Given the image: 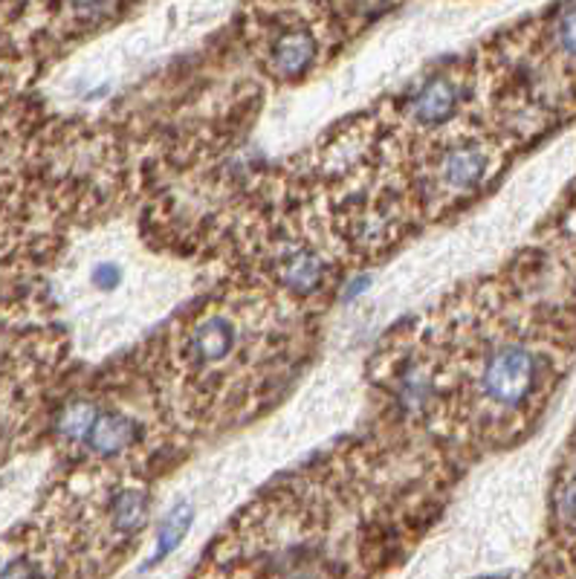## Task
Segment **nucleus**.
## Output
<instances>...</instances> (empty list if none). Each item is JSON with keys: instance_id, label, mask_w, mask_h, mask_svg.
<instances>
[{"instance_id": "39448f33", "label": "nucleus", "mask_w": 576, "mask_h": 579, "mask_svg": "<svg viewBox=\"0 0 576 579\" xmlns=\"http://www.w3.org/2000/svg\"><path fill=\"white\" fill-rule=\"evenodd\" d=\"M232 347H235V324L223 316L198 322L189 336V351L200 365L221 363L232 354Z\"/></svg>"}, {"instance_id": "6e6552de", "label": "nucleus", "mask_w": 576, "mask_h": 579, "mask_svg": "<svg viewBox=\"0 0 576 579\" xmlns=\"http://www.w3.org/2000/svg\"><path fill=\"white\" fill-rule=\"evenodd\" d=\"M191 521H195V507L186 505V501H180L177 507H172V513L165 516L163 524H160L157 547H154V556H151L149 563L142 565L145 571H149V568H154V565L163 563L165 556H172L174 551L180 547V542L186 539V533H189Z\"/></svg>"}, {"instance_id": "2eb2a0df", "label": "nucleus", "mask_w": 576, "mask_h": 579, "mask_svg": "<svg viewBox=\"0 0 576 579\" xmlns=\"http://www.w3.org/2000/svg\"><path fill=\"white\" fill-rule=\"evenodd\" d=\"M365 287H368V279H360V282H356V284H351V287H348V293H345V296H348V298H354L356 293H363Z\"/></svg>"}, {"instance_id": "7ed1b4c3", "label": "nucleus", "mask_w": 576, "mask_h": 579, "mask_svg": "<svg viewBox=\"0 0 576 579\" xmlns=\"http://www.w3.org/2000/svg\"><path fill=\"white\" fill-rule=\"evenodd\" d=\"M458 87H455L446 75H435L428 79L423 87L409 102V116L418 125H440L458 108Z\"/></svg>"}, {"instance_id": "f03ea898", "label": "nucleus", "mask_w": 576, "mask_h": 579, "mask_svg": "<svg viewBox=\"0 0 576 579\" xmlns=\"http://www.w3.org/2000/svg\"><path fill=\"white\" fill-rule=\"evenodd\" d=\"M490 168V151L478 142H461L446 151L440 159V182L449 191H467L484 180Z\"/></svg>"}, {"instance_id": "ddd939ff", "label": "nucleus", "mask_w": 576, "mask_h": 579, "mask_svg": "<svg viewBox=\"0 0 576 579\" xmlns=\"http://www.w3.org/2000/svg\"><path fill=\"white\" fill-rule=\"evenodd\" d=\"M0 579H38L35 574L33 563H26V559H9V563L0 565Z\"/></svg>"}, {"instance_id": "20e7f679", "label": "nucleus", "mask_w": 576, "mask_h": 579, "mask_svg": "<svg viewBox=\"0 0 576 579\" xmlns=\"http://www.w3.org/2000/svg\"><path fill=\"white\" fill-rule=\"evenodd\" d=\"M140 438V423L122 412H99L87 435V447L102 458L122 456L133 440Z\"/></svg>"}, {"instance_id": "4468645a", "label": "nucleus", "mask_w": 576, "mask_h": 579, "mask_svg": "<svg viewBox=\"0 0 576 579\" xmlns=\"http://www.w3.org/2000/svg\"><path fill=\"white\" fill-rule=\"evenodd\" d=\"M562 513L568 516V519H576V481H571L568 487L562 489Z\"/></svg>"}, {"instance_id": "1a4fd4ad", "label": "nucleus", "mask_w": 576, "mask_h": 579, "mask_svg": "<svg viewBox=\"0 0 576 579\" xmlns=\"http://www.w3.org/2000/svg\"><path fill=\"white\" fill-rule=\"evenodd\" d=\"M281 282L287 284L293 293H314L325 282V261L316 252L298 249L293 256L284 258L281 264Z\"/></svg>"}, {"instance_id": "f257e3e1", "label": "nucleus", "mask_w": 576, "mask_h": 579, "mask_svg": "<svg viewBox=\"0 0 576 579\" xmlns=\"http://www.w3.org/2000/svg\"><path fill=\"white\" fill-rule=\"evenodd\" d=\"M539 382V356L527 345H498L481 368V391L493 405L513 412L533 398Z\"/></svg>"}, {"instance_id": "9b49d317", "label": "nucleus", "mask_w": 576, "mask_h": 579, "mask_svg": "<svg viewBox=\"0 0 576 579\" xmlns=\"http://www.w3.org/2000/svg\"><path fill=\"white\" fill-rule=\"evenodd\" d=\"M560 44L562 50L568 52L571 58H576V7H568L560 17Z\"/></svg>"}, {"instance_id": "9d476101", "label": "nucleus", "mask_w": 576, "mask_h": 579, "mask_svg": "<svg viewBox=\"0 0 576 579\" xmlns=\"http://www.w3.org/2000/svg\"><path fill=\"white\" fill-rule=\"evenodd\" d=\"M99 417V409L87 400H75L58 417V435L67 440H84L91 435L93 423Z\"/></svg>"}, {"instance_id": "423d86ee", "label": "nucleus", "mask_w": 576, "mask_h": 579, "mask_svg": "<svg viewBox=\"0 0 576 579\" xmlns=\"http://www.w3.org/2000/svg\"><path fill=\"white\" fill-rule=\"evenodd\" d=\"M314 58L316 42L307 29H287L272 47V67L275 73L287 75V79L305 73L307 67L314 64Z\"/></svg>"}, {"instance_id": "0eeeda50", "label": "nucleus", "mask_w": 576, "mask_h": 579, "mask_svg": "<svg viewBox=\"0 0 576 579\" xmlns=\"http://www.w3.org/2000/svg\"><path fill=\"white\" fill-rule=\"evenodd\" d=\"M149 521V496L142 489L125 487L110 501V524L119 536H137Z\"/></svg>"}, {"instance_id": "f8f14e48", "label": "nucleus", "mask_w": 576, "mask_h": 579, "mask_svg": "<svg viewBox=\"0 0 576 579\" xmlns=\"http://www.w3.org/2000/svg\"><path fill=\"white\" fill-rule=\"evenodd\" d=\"M119 282H122V270L116 264H99L93 270V284L99 290H105V293L119 287Z\"/></svg>"}]
</instances>
